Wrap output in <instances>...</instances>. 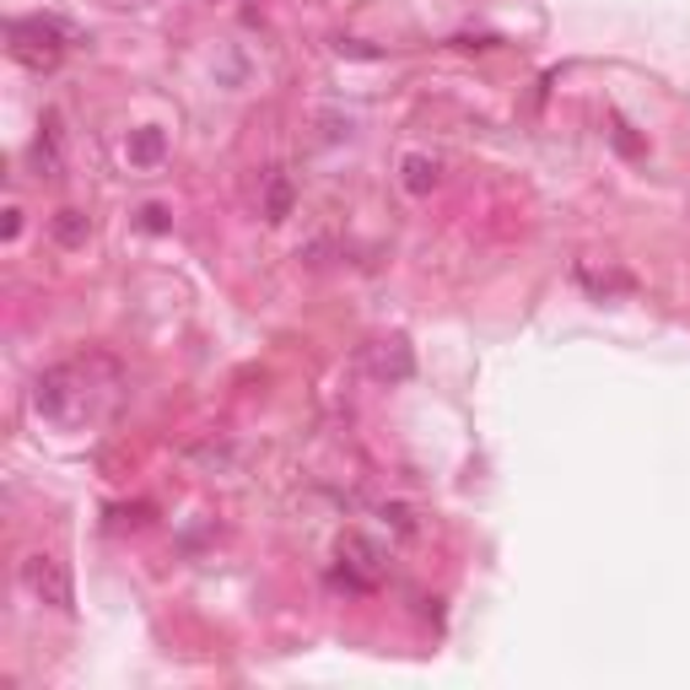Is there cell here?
Wrapping results in <instances>:
<instances>
[{
  "mask_svg": "<svg viewBox=\"0 0 690 690\" xmlns=\"http://www.w3.org/2000/svg\"><path fill=\"white\" fill-rule=\"evenodd\" d=\"M125 156H130V167H156V162L167 156V136H162L156 125H140V130H130V140H125Z\"/></svg>",
  "mask_w": 690,
  "mask_h": 690,
  "instance_id": "obj_5",
  "label": "cell"
},
{
  "mask_svg": "<svg viewBox=\"0 0 690 690\" xmlns=\"http://www.w3.org/2000/svg\"><path fill=\"white\" fill-rule=\"evenodd\" d=\"M120 405V367L109 356L60 362L33 384V411L54 426H87Z\"/></svg>",
  "mask_w": 690,
  "mask_h": 690,
  "instance_id": "obj_1",
  "label": "cell"
},
{
  "mask_svg": "<svg viewBox=\"0 0 690 690\" xmlns=\"http://www.w3.org/2000/svg\"><path fill=\"white\" fill-rule=\"evenodd\" d=\"M65 22L60 16H16L5 27V43H11V60L27 65V71H54L60 54H65Z\"/></svg>",
  "mask_w": 690,
  "mask_h": 690,
  "instance_id": "obj_2",
  "label": "cell"
},
{
  "mask_svg": "<svg viewBox=\"0 0 690 690\" xmlns=\"http://www.w3.org/2000/svg\"><path fill=\"white\" fill-rule=\"evenodd\" d=\"M0 233H5V243H11V238H16V233H22V211H16V205H11V211H5V227H0Z\"/></svg>",
  "mask_w": 690,
  "mask_h": 690,
  "instance_id": "obj_12",
  "label": "cell"
},
{
  "mask_svg": "<svg viewBox=\"0 0 690 690\" xmlns=\"http://www.w3.org/2000/svg\"><path fill=\"white\" fill-rule=\"evenodd\" d=\"M400 184H405L411 195H431V189H437V162L421 156V151H411V156L400 162Z\"/></svg>",
  "mask_w": 690,
  "mask_h": 690,
  "instance_id": "obj_7",
  "label": "cell"
},
{
  "mask_svg": "<svg viewBox=\"0 0 690 690\" xmlns=\"http://www.w3.org/2000/svg\"><path fill=\"white\" fill-rule=\"evenodd\" d=\"M373 373H378V378H411V351H405V340H378Z\"/></svg>",
  "mask_w": 690,
  "mask_h": 690,
  "instance_id": "obj_6",
  "label": "cell"
},
{
  "mask_svg": "<svg viewBox=\"0 0 690 690\" xmlns=\"http://www.w3.org/2000/svg\"><path fill=\"white\" fill-rule=\"evenodd\" d=\"M291 205H297V189H291V178H286V173H276V178L265 184V222L280 227V222L291 216Z\"/></svg>",
  "mask_w": 690,
  "mask_h": 690,
  "instance_id": "obj_9",
  "label": "cell"
},
{
  "mask_svg": "<svg viewBox=\"0 0 690 690\" xmlns=\"http://www.w3.org/2000/svg\"><path fill=\"white\" fill-rule=\"evenodd\" d=\"M340 561H346V566H340L346 588H373V582H378V566H384V561H378V545H367L362 535H346V540H340Z\"/></svg>",
  "mask_w": 690,
  "mask_h": 690,
  "instance_id": "obj_4",
  "label": "cell"
},
{
  "mask_svg": "<svg viewBox=\"0 0 690 690\" xmlns=\"http://www.w3.org/2000/svg\"><path fill=\"white\" fill-rule=\"evenodd\" d=\"M140 227H146V233H167V211H162V205H146V211H140Z\"/></svg>",
  "mask_w": 690,
  "mask_h": 690,
  "instance_id": "obj_11",
  "label": "cell"
},
{
  "mask_svg": "<svg viewBox=\"0 0 690 690\" xmlns=\"http://www.w3.org/2000/svg\"><path fill=\"white\" fill-rule=\"evenodd\" d=\"M22 588H27L38 604L60 610V615H71V610H76V588H71V572H65V561H54V555H43V551L22 555Z\"/></svg>",
  "mask_w": 690,
  "mask_h": 690,
  "instance_id": "obj_3",
  "label": "cell"
},
{
  "mask_svg": "<svg viewBox=\"0 0 690 690\" xmlns=\"http://www.w3.org/2000/svg\"><path fill=\"white\" fill-rule=\"evenodd\" d=\"M87 233H92V222H87V211H54V243L60 249H81L87 243Z\"/></svg>",
  "mask_w": 690,
  "mask_h": 690,
  "instance_id": "obj_8",
  "label": "cell"
},
{
  "mask_svg": "<svg viewBox=\"0 0 690 690\" xmlns=\"http://www.w3.org/2000/svg\"><path fill=\"white\" fill-rule=\"evenodd\" d=\"M33 162H38L43 173H54V167H60V151H54V136H49V130L33 140Z\"/></svg>",
  "mask_w": 690,
  "mask_h": 690,
  "instance_id": "obj_10",
  "label": "cell"
}]
</instances>
